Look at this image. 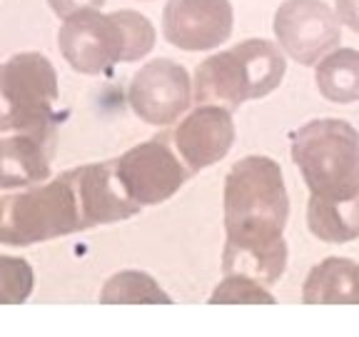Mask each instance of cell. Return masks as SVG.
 <instances>
[{
  "label": "cell",
  "instance_id": "1",
  "mask_svg": "<svg viewBox=\"0 0 359 337\" xmlns=\"http://www.w3.org/2000/svg\"><path fill=\"white\" fill-rule=\"evenodd\" d=\"M290 197L280 163L250 155L224 178V275H245L264 287L280 282L287 270L285 227Z\"/></svg>",
  "mask_w": 359,
  "mask_h": 337
},
{
  "label": "cell",
  "instance_id": "2",
  "mask_svg": "<svg viewBox=\"0 0 359 337\" xmlns=\"http://www.w3.org/2000/svg\"><path fill=\"white\" fill-rule=\"evenodd\" d=\"M57 45L73 70L100 75L118 62L145 58L155 45V28L135 11H118L110 15L85 11L62 22Z\"/></svg>",
  "mask_w": 359,
  "mask_h": 337
},
{
  "label": "cell",
  "instance_id": "3",
  "mask_svg": "<svg viewBox=\"0 0 359 337\" xmlns=\"http://www.w3.org/2000/svg\"><path fill=\"white\" fill-rule=\"evenodd\" d=\"M292 160L309 187V200L342 205L359 200V133L347 120L325 118L292 135Z\"/></svg>",
  "mask_w": 359,
  "mask_h": 337
},
{
  "label": "cell",
  "instance_id": "4",
  "mask_svg": "<svg viewBox=\"0 0 359 337\" xmlns=\"http://www.w3.org/2000/svg\"><path fill=\"white\" fill-rule=\"evenodd\" d=\"M287 73L285 55L269 40H245L200 62L195 70V100L235 110L280 88Z\"/></svg>",
  "mask_w": 359,
  "mask_h": 337
},
{
  "label": "cell",
  "instance_id": "5",
  "mask_svg": "<svg viewBox=\"0 0 359 337\" xmlns=\"http://www.w3.org/2000/svg\"><path fill=\"white\" fill-rule=\"evenodd\" d=\"M78 230H88V225L70 170L48 185L3 200V213H0L3 245L25 247Z\"/></svg>",
  "mask_w": 359,
  "mask_h": 337
},
{
  "label": "cell",
  "instance_id": "6",
  "mask_svg": "<svg viewBox=\"0 0 359 337\" xmlns=\"http://www.w3.org/2000/svg\"><path fill=\"white\" fill-rule=\"evenodd\" d=\"M57 75L40 53L0 62V133L55 135Z\"/></svg>",
  "mask_w": 359,
  "mask_h": 337
},
{
  "label": "cell",
  "instance_id": "7",
  "mask_svg": "<svg viewBox=\"0 0 359 337\" xmlns=\"http://www.w3.org/2000/svg\"><path fill=\"white\" fill-rule=\"evenodd\" d=\"M272 28L280 48L299 65H317L342 40L339 18L322 0H285Z\"/></svg>",
  "mask_w": 359,
  "mask_h": 337
},
{
  "label": "cell",
  "instance_id": "8",
  "mask_svg": "<svg viewBox=\"0 0 359 337\" xmlns=\"http://www.w3.org/2000/svg\"><path fill=\"white\" fill-rule=\"evenodd\" d=\"M115 170L128 195L142 208L170 200L190 178V168L180 163L165 138L130 147L115 160Z\"/></svg>",
  "mask_w": 359,
  "mask_h": 337
},
{
  "label": "cell",
  "instance_id": "9",
  "mask_svg": "<svg viewBox=\"0 0 359 337\" xmlns=\"http://www.w3.org/2000/svg\"><path fill=\"white\" fill-rule=\"evenodd\" d=\"M128 103L142 123L170 125L190 107L192 83L180 62L157 58L133 75Z\"/></svg>",
  "mask_w": 359,
  "mask_h": 337
},
{
  "label": "cell",
  "instance_id": "10",
  "mask_svg": "<svg viewBox=\"0 0 359 337\" xmlns=\"http://www.w3.org/2000/svg\"><path fill=\"white\" fill-rule=\"evenodd\" d=\"M230 0H170L163 13V33L180 51H210L232 35Z\"/></svg>",
  "mask_w": 359,
  "mask_h": 337
},
{
  "label": "cell",
  "instance_id": "11",
  "mask_svg": "<svg viewBox=\"0 0 359 337\" xmlns=\"http://www.w3.org/2000/svg\"><path fill=\"white\" fill-rule=\"evenodd\" d=\"M235 143V123L227 107L200 105L192 110L172 133V145L177 155L190 168V173L219 163Z\"/></svg>",
  "mask_w": 359,
  "mask_h": 337
},
{
  "label": "cell",
  "instance_id": "12",
  "mask_svg": "<svg viewBox=\"0 0 359 337\" xmlns=\"http://www.w3.org/2000/svg\"><path fill=\"white\" fill-rule=\"evenodd\" d=\"M70 175H73L88 227L120 223V220L133 218L142 210V205H137L120 183L115 160L83 165V168L70 170Z\"/></svg>",
  "mask_w": 359,
  "mask_h": 337
},
{
  "label": "cell",
  "instance_id": "13",
  "mask_svg": "<svg viewBox=\"0 0 359 337\" xmlns=\"http://www.w3.org/2000/svg\"><path fill=\"white\" fill-rule=\"evenodd\" d=\"M55 135L18 133L0 140V187H28L50 175V157Z\"/></svg>",
  "mask_w": 359,
  "mask_h": 337
},
{
  "label": "cell",
  "instance_id": "14",
  "mask_svg": "<svg viewBox=\"0 0 359 337\" xmlns=\"http://www.w3.org/2000/svg\"><path fill=\"white\" fill-rule=\"evenodd\" d=\"M302 303H359V265L347 258H327L309 270Z\"/></svg>",
  "mask_w": 359,
  "mask_h": 337
},
{
  "label": "cell",
  "instance_id": "15",
  "mask_svg": "<svg viewBox=\"0 0 359 337\" xmlns=\"http://www.w3.org/2000/svg\"><path fill=\"white\" fill-rule=\"evenodd\" d=\"M317 90L330 103L349 105L359 100V51L354 48H339L327 53L314 70Z\"/></svg>",
  "mask_w": 359,
  "mask_h": 337
},
{
  "label": "cell",
  "instance_id": "16",
  "mask_svg": "<svg viewBox=\"0 0 359 337\" xmlns=\"http://www.w3.org/2000/svg\"><path fill=\"white\" fill-rule=\"evenodd\" d=\"M307 227L317 240L344 245L359 237V200L327 205V202H307Z\"/></svg>",
  "mask_w": 359,
  "mask_h": 337
},
{
  "label": "cell",
  "instance_id": "17",
  "mask_svg": "<svg viewBox=\"0 0 359 337\" xmlns=\"http://www.w3.org/2000/svg\"><path fill=\"white\" fill-rule=\"evenodd\" d=\"M100 300L102 303H170V295H165L147 272L125 270L107 280Z\"/></svg>",
  "mask_w": 359,
  "mask_h": 337
},
{
  "label": "cell",
  "instance_id": "18",
  "mask_svg": "<svg viewBox=\"0 0 359 337\" xmlns=\"http://www.w3.org/2000/svg\"><path fill=\"white\" fill-rule=\"evenodd\" d=\"M33 292V267L22 258L0 255V303H25Z\"/></svg>",
  "mask_w": 359,
  "mask_h": 337
},
{
  "label": "cell",
  "instance_id": "19",
  "mask_svg": "<svg viewBox=\"0 0 359 337\" xmlns=\"http://www.w3.org/2000/svg\"><path fill=\"white\" fill-rule=\"evenodd\" d=\"M210 303H275V295L259 282L245 275H224V282L215 287Z\"/></svg>",
  "mask_w": 359,
  "mask_h": 337
},
{
  "label": "cell",
  "instance_id": "20",
  "mask_svg": "<svg viewBox=\"0 0 359 337\" xmlns=\"http://www.w3.org/2000/svg\"><path fill=\"white\" fill-rule=\"evenodd\" d=\"M57 18L67 20V18L78 15V13H85V11H100L105 6L107 0H48Z\"/></svg>",
  "mask_w": 359,
  "mask_h": 337
},
{
  "label": "cell",
  "instance_id": "21",
  "mask_svg": "<svg viewBox=\"0 0 359 337\" xmlns=\"http://www.w3.org/2000/svg\"><path fill=\"white\" fill-rule=\"evenodd\" d=\"M337 18L349 30L359 33V0H337Z\"/></svg>",
  "mask_w": 359,
  "mask_h": 337
},
{
  "label": "cell",
  "instance_id": "22",
  "mask_svg": "<svg viewBox=\"0 0 359 337\" xmlns=\"http://www.w3.org/2000/svg\"><path fill=\"white\" fill-rule=\"evenodd\" d=\"M0 213H3V200H0Z\"/></svg>",
  "mask_w": 359,
  "mask_h": 337
}]
</instances>
